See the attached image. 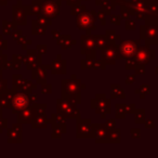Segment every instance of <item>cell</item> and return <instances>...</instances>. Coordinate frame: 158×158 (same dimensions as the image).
<instances>
[{"mask_svg":"<svg viewBox=\"0 0 158 158\" xmlns=\"http://www.w3.org/2000/svg\"><path fill=\"white\" fill-rule=\"evenodd\" d=\"M114 1H115V3H116V6H117V5L120 6V5H123V3L125 2L126 0H114Z\"/></svg>","mask_w":158,"mask_h":158,"instance_id":"obj_42","label":"cell"},{"mask_svg":"<svg viewBox=\"0 0 158 158\" xmlns=\"http://www.w3.org/2000/svg\"><path fill=\"white\" fill-rule=\"evenodd\" d=\"M59 1H60V2H62V1H63V0H59Z\"/></svg>","mask_w":158,"mask_h":158,"instance_id":"obj_50","label":"cell"},{"mask_svg":"<svg viewBox=\"0 0 158 158\" xmlns=\"http://www.w3.org/2000/svg\"><path fill=\"white\" fill-rule=\"evenodd\" d=\"M126 69L127 70H131V69H135V63L132 59H128V62L126 63Z\"/></svg>","mask_w":158,"mask_h":158,"instance_id":"obj_33","label":"cell"},{"mask_svg":"<svg viewBox=\"0 0 158 158\" xmlns=\"http://www.w3.org/2000/svg\"><path fill=\"white\" fill-rule=\"evenodd\" d=\"M102 60L105 62V64H113L116 63L118 60V52H117L116 44H110L108 42L103 49H102Z\"/></svg>","mask_w":158,"mask_h":158,"instance_id":"obj_12","label":"cell"},{"mask_svg":"<svg viewBox=\"0 0 158 158\" xmlns=\"http://www.w3.org/2000/svg\"><path fill=\"white\" fill-rule=\"evenodd\" d=\"M156 51L149 48L147 44L145 46H140L136 50V53L132 60L135 63V74H145V65L152 60L155 59Z\"/></svg>","mask_w":158,"mask_h":158,"instance_id":"obj_2","label":"cell"},{"mask_svg":"<svg viewBox=\"0 0 158 158\" xmlns=\"http://www.w3.org/2000/svg\"><path fill=\"white\" fill-rule=\"evenodd\" d=\"M28 105V98L25 94H19L14 99V107L18 110H24Z\"/></svg>","mask_w":158,"mask_h":158,"instance_id":"obj_17","label":"cell"},{"mask_svg":"<svg viewBox=\"0 0 158 158\" xmlns=\"http://www.w3.org/2000/svg\"><path fill=\"white\" fill-rule=\"evenodd\" d=\"M76 136L78 139L94 138L93 132V125L90 119H81L80 117L77 118V132Z\"/></svg>","mask_w":158,"mask_h":158,"instance_id":"obj_9","label":"cell"},{"mask_svg":"<svg viewBox=\"0 0 158 158\" xmlns=\"http://www.w3.org/2000/svg\"><path fill=\"white\" fill-rule=\"evenodd\" d=\"M56 110L57 113L64 116L65 118H79V108L77 104L70 102L65 99H59L56 101Z\"/></svg>","mask_w":158,"mask_h":158,"instance_id":"obj_5","label":"cell"},{"mask_svg":"<svg viewBox=\"0 0 158 158\" xmlns=\"http://www.w3.org/2000/svg\"><path fill=\"white\" fill-rule=\"evenodd\" d=\"M144 123H145V128H146V129H149V128L154 129V128H155V120H154V119H148V120H145Z\"/></svg>","mask_w":158,"mask_h":158,"instance_id":"obj_35","label":"cell"},{"mask_svg":"<svg viewBox=\"0 0 158 158\" xmlns=\"http://www.w3.org/2000/svg\"><path fill=\"white\" fill-rule=\"evenodd\" d=\"M86 9H87L86 5H81V2H77L72 6V11H70V13H72V15L78 16L79 14L82 13Z\"/></svg>","mask_w":158,"mask_h":158,"instance_id":"obj_23","label":"cell"},{"mask_svg":"<svg viewBox=\"0 0 158 158\" xmlns=\"http://www.w3.org/2000/svg\"><path fill=\"white\" fill-rule=\"evenodd\" d=\"M86 85L81 84L79 79H76V75H72V79L62 80V99L74 102L78 105L81 102L80 91L86 89Z\"/></svg>","mask_w":158,"mask_h":158,"instance_id":"obj_1","label":"cell"},{"mask_svg":"<svg viewBox=\"0 0 158 158\" xmlns=\"http://www.w3.org/2000/svg\"><path fill=\"white\" fill-rule=\"evenodd\" d=\"M105 127L107 128L108 130L116 128V125H115V119H110V120L106 121V123H105Z\"/></svg>","mask_w":158,"mask_h":158,"instance_id":"obj_36","label":"cell"},{"mask_svg":"<svg viewBox=\"0 0 158 158\" xmlns=\"http://www.w3.org/2000/svg\"><path fill=\"white\" fill-rule=\"evenodd\" d=\"M95 21H97V12L94 10L92 11L85 10L82 13L77 16V27L80 31H86L87 34H91V31L97 29Z\"/></svg>","mask_w":158,"mask_h":158,"instance_id":"obj_3","label":"cell"},{"mask_svg":"<svg viewBox=\"0 0 158 158\" xmlns=\"http://www.w3.org/2000/svg\"><path fill=\"white\" fill-rule=\"evenodd\" d=\"M141 39L145 40L147 46L157 44L158 42V25L157 24H145L140 28Z\"/></svg>","mask_w":158,"mask_h":158,"instance_id":"obj_8","label":"cell"},{"mask_svg":"<svg viewBox=\"0 0 158 158\" xmlns=\"http://www.w3.org/2000/svg\"><path fill=\"white\" fill-rule=\"evenodd\" d=\"M110 97L113 99H126V94L119 84H113L110 86Z\"/></svg>","mask_w":158,"mask_h":158,"instance_id":"obj_16","label":"cell"},{"mask_svg":"<svg viewBox=\"0 0 158 158\" xmlns=\"http://www.w3.org/2000/svg\"><path fill=\"white\" fill-rule=\"evenodd\" d=\"M110 24L119 26L121 24V16L117 14H110Z\"/></svg>","mask_w":158,"mask_h":158,"instance_id":"obj_29","label":"cell"},{"mask_svg":"<svg viewBox=\"0 0 158 158\" xmlns=\"http://www.w3.org/2000/svg\"><path fill=\"white\" fill-rule=\"evenodd\" d=\"M156 1H157V2H158V0H156Z\"/></svg>","mask_w":158,"mask_h":158,"instance_id":"obj_51","label":"cell"},{"mask_svg":"<svg viewBox=\"0 0 158 158\" xmlns=\"http://www.w3.org/2000/svg\"><path fill=\"white\" fill-rule=\"evenodd\" d=\"M61 2L59 0H44L41 2V18L48 19V20H54L59 16Z\"/></svg>","mask_w":158,"mask_h":158,"instance_id":"obj_7","label":"cell"},{"mask_svg":"<svg viewBox=\"0 0 158 158\" xmlns=\"http://www.w3.org/2000/svg\"><path fill=\"white\" fill-rule=\"evenodd\" d=\"M104 1H105V0H95V3H97V6H101Z\"/></svg>","mask_w":158,"mask_h":158,"instance_id":"obj_43","label":"cell"},{"mask_svg":"<svg viewBox=\"0 0 158 158\" xmlns=\"http://www.w3.org/2000/svg\"><path fill=\"white\" fill-rule=\"evenodd\" d=\"M130 133L133 139H139L141 136V130L140 129H131L130 130Z\"/></svg>","mask_w":158,"mask_h":158,"instance_id":"obj_34","label":"cell"},{"mask_svg":"<svg viewBox=\"0 0 158 158\" xmlns=\"http://www.w3.org/2000/svg\"><path fill=\"white\" fill-rule=\"evenodd\" d=\"M97 18L101 21V25H105V18H106V14L104 11H99L97 13Z\"/></svg>","mask_w":158,"mask_h":158,"instance_id":"obj_32","label":"cell"},{"mask_svg":"<svg viewBox=\"0 0 158 158\" xmlns=\"http://www.w3.org/2000/svg\"><path fill=\"white\" fill-rule=\"evenodd\" d=\"M135 104H130V105H127V113L128 114H133L135 112Z\"/></svg>","mask_w":158,"mask_h":158,"instance_id":"obj_37","label":"cell"},{"mask_svg":"<svg viewBox=\"0 0 158 158\" xmlns=\"http://www.w3.org/2000/svg\"><path fill=\"white\" fill-rule=\"evenodd\" d=\"M51 123L53 127V138H61L66 133V118L61 114H53L51 117Z\"/></svg>","mask_w":158,"mask_h":158,"instance_id":"obj_11","label":"cell"},{"mask_svg":"<svg viewBox=\"0 0 158 158\" xmlns=\"http://www.w3.org/2000/svg\"><path fill=\"white\" fill-rule=\"evenodd\" d=\"M91 108L95 110L97 114L101 115L102 118H105L106 115L110 114V100L105 94H97L94 99L91 100Z\"/></svg>","mask_w":158,"mask_h":158,"instance_id":"obj_6","label":"cell"},{"mask_svg":"<svg viewBox=\"0 0 158 158\" xmlns=\"http://www.w3.org/2000/svg\"><path fill=\"white\" fill-rule=\"evenodd\" d=\"M134 78H135V76L134 75H128L127 76V80H126V84L127 85H131L134 82Z\"/></svg>","mask_w":158,"mask_h":158,"instance_id":"obj_39","label":"cell"},{"mask_svg":"<svg viewBox=\"0 0 158 158\" xmlns=\"http://www.w3.org/2000/svg\"><path fill=\"white\" fill-rule=\"evenodd\" d=\"M133 2H139V1H144V0H132Z\"/></svg>","mask_w":158,"mask_h":158,"instance_id":"obj_48","label":"cell"},{"mask_svg":"<svg viewBox=\"0 0 158 158\" xmlns=\"http://www.w3.org/2000/svg\"><path fill=\"white\" fill-rule=\"evenodd\" d=\"M77 2H80V1L79 0H66V5L67 6H73Z\"/></svg>","mask_w":158,"mask_h":158,"instance_id":"obj_40","label":"cell"},{"mask_svg":"<svg viewBox=\"0 0 158 158\" xmlns=\"http://www.w3.org/2000/svg\"><path fill=\"white\" fill-rule=\"evenodd\" d=\"M51 72L53 75H65L66 74V60H63L61 55H57V59L51 63Z\"/></svg>","mask_w":158,"mask_h":158,"instance_id":"obj_14","label":"cell"},{"mask_svg":"<svg viewBox=\"0 0 158 158\" xmlns=\"http://www.w3.org/2000/svg\"><path fill=\"white\" fill-rule=\"evenodd\" d=\"M57 44H60L63 50H66V49H69L72 46L76 44V40L72 39V37L69 35H61L57 38Z\"/></svg>","mask_w":158,"mask_h":158,"instance_id":"obj_15","label":"cell"},{"mask_svg":"<svg viewBox=\"0 0 158 158\" xmlns=\"http://www.w3.org/2000/svg\"><path fill=\"white\" fill-rule=\"evenodd\" d=\"M120 129L118 128H114V129L108 130V142L112 143H120Z\"/></svg>","mask_w":158,"mask_h":158,"instance_id":"obj_18","label":"cell"},{"mask_svg":"<svg viewBox=\"0 0 158 158\" xmlns=\"http://www.w3.org/2000/svg\"><path fill=\"white\" fill-rule=\"evenodd\" d=\"M155 73H156V74L158 75V65L156 66V68H155Z\"/></svg>","mask_w":158,"mask_h":158,"instance_id":"obj_46","label":"cell"},{"mask_svg":"<svg viewBox=\"0 0 158 158\" xmlns=\"http://www.w3.org/2000/svg\"><path fill=\"white\" fill-rule=\"evenodd\" d=\"M126 29L127 31H134L135 29V22L133 20L127 19V21H126Z\"/></svg>","mask_w":158,"mask_h":158,"instance_id":"obj_31","label":"cell"},{"mask_svg":"<svg viewBox=\"0 0 158 158\" xmlns=\"http://www.w3.org/2000/svg\"><path fill=\"white\" fill-rule=\"evenodd\" d=\"M79 1H80V2H81V1H88V0H79Z\"/></svg>","mask_w":158,"mask_h":158,"instance_id":"obj_49","label":"cell"},{"mask_svg":"<svg viewBox=\"0 0 158 158\" xmlns=\"http://www.w3.org/2000/svg\"><path fill=\"white\" fill-rule=\"evenodd\" d=\"M106 67V64L105 62L103 61V60H99V61H93V66L92 68H94V69H105Z\"/></svg>","mask_w":158,"mask_h":158,"instance_id":"obj_28","label":"cell"},{"mask_svg":"<svg viewBox=\"0 0 158 158\" xmlns=\"http://www.w3.org/2000/svg\"><path fill=\"white\" fill-rule=\"evenodd\" d=\"M94 38V48L95 50H102L106 44H108L107 40H106V37L105 36H102V35H94L93 36Z\"/></svg>","mask_w":158,"mask_h":158,"instance_id":"obj_20","label":"cell"},{"mask_svg":"<svg viewBox=\"0 0 158 158\" xmlns=\"http://www.w3.org/2000/svg\"><path fill=\"white\" fill-rule=\"evenodd\" d=\"M144 1L146 3H148V2H152V1H154V0H144Z\"/></svg>","mask_w":158,"mask_h":158,"instance_id":"obj_47","label":"cell"},{"mask_svg":"<svg viewBox=\"0 0 158 158\" xmlns=\"http://www.w3.org/2000/svg\"><path fill=\"white\" fill-rule=\"evenodd\" d=\"M52 35H53V38H59L60 36H61V33H60V31H52Z\"/></svg>","mask_w":158,"mask_h":158,"instance_id":"obj_41","label":"cell"},{"mask_svg":"<svg viewBox=\"0 0 158 158\" xmlns=\"http://www.w3.org/2000/svg\"><path fill=\"white\" fill-rule=\"evenodd\" d=\"M140 40H125V41H121L117 46L118 60L132 59L136 53V50L140 47Z\"/></svg>","mask_w":158,"mask_h":158,"instance_id":"obj_4","label":"cell"},{"mask_svg":"<svg viewBox=\"0 0 158 158\" xmlns=\"http://www.w3.org/2000/svg\"><path fill=\"white\" fill-rule=\"evenodd\" d=\"M106 40L107 42H110V44H116V41L120 40V35L116 34V31H113V29H110V31H106Z\"/></svg>","mask_w":158,"mask_h":158,"instance_id":"obj_22","label":"cell"},{"mask_svg":"<svg viewBox=\"0 0 158 158\" xmlns=\"http://www.w3.org/2000/svg\"><path fill=\"white\" fill-rule=\"evenodd\" d=\"M140 92H143L145 94L151 93V87H149V85H141L140 89L135 91V93H140Z\"/></svg>","mask_w":158,"mask_h":158,"instance_id":"obj_30","label":"cell"},{"mask_svg":"<svg viewBox=\"0 0 158 158\" xmlns=\"http://www.w3.org/2000/svg\"><path fill=\"white\" fill-rule=\"evenodd\" d=\"M120 10H121V18H123V19H129L130 18V15H131V13H130V11H129V9H128V7H127V5H126V1L123 3V5H120Z\"/></svg>","mask_w":158,"mask_h":158,"instance_id":"obj_25","label":"cell"},{"mask_svg":"<svg viewBox=\"0 0 158 158\" xmlns=\"http://www.w3.org/2000/svg\"><path fill=\"white\" fill-rule=\"evenodd\" d=\"M51 88H52L51 85H44V86L42 87V93H51L52 92Z\"/></svg>","mask_w":158,"mask_h":158,"instance_id":"obj_38","label":"cell"},{"mask_svg":"<svg viewBox=\"0 0 158 158\" xmlns=\"http://www.w3.org/2000/svg\"><path fill=\"white\" fill-rule=\"evenodd\" d=\"M102 11L105 12L106 15H110L112 11H114V9L116 8V3L114 0H105L103 3L101 5Z\"/></svg>","mask_w":158,"mask_h":158,"instance_id":"obj_19","label":"cell"},{"mask_svg":"<svg viewBox=\"0 0 158 158\" xmlns=\"http://www.w3.org/2000/svg\"><path fill=\"white\" fill-rule=\"evenodd\" d=\"M93 132L97 143L108 142V129L105 127V125H93Z\"/></svg>","mask_w":158,"mask_h":158,"instance_id":"obj_13","label":"cell"},{"mask_svg":"<svg viewBox=\"0 0 158 158\" xmlns=\"http://www.w3.org/2000/svg\"><path fill=\"white\" fill-rule=\"evenodd\" d=\"M140 99H145V93H142V94L140 95Z\"/></svg>","mask_w":158,"mask_h":158,"instance_id":"obj_44","label":"cell"},{"mask_svg":"<svg viewBox=\"0 0 158 158\" xmlns=\"http://www.w3.org/2000/svg\"><path fill=\"white\" fill-rule=\"evenodd\" d=\"M155 24H157V25H158V15L156 16V19H155Z\"/></svg>","mask_w":158,"mask_h":158,"instance_id":"obj_45","label":"cell"},{"mask_svg":"<svg viewBox=\"0 0 158 158\" xmlns=\"http://www.w3.org/2000/svg\"><path fill=\"white\" fill-rule=\"evenodd\" d=\"M134 115V121L135 123H144L145 121V110L144 108H140V110H135L133 113Z\"/></svg>","mask_w":158,"mask_h":158,"instance_id":"obj_24","label":"cell"},{"mask_svg":"<svg viewBox=\"0 0 158 158\" xmlns=\"http://www.w3.org/2000/svg\"><path fill=\"white\" fill-rule=\"evenodd\" d=\"M80 41H81L80 52L86 55L88 59L95 60V52H97V50L94 48V38H93V35L87 34V35L81 36Z\"/></svg>","mask_w":158,"mask_h":158,"instance_id":"obj_10","label":"cell"},{"mask_svg":"<svg viewBox=\"0 0 158 158\" xmlns=\"http://www.w3.org/2000/svg\"><path fill=\"white\" fill-rule=\"evenodd\" d=\"M47 123H48V120L46 119V117H44V115H41V116L38 117V118H37V121H36V123H37V125H35L34 127L46 128L47 127Z\"/></svg>","mask_w":158,"mask_h":158,"instance_id":"obj_27","label":"cell"},{"mask_svg":"<svg viewBox=\"0 0 158 158\" xmlns=\"http://www.w3.org/2000/svg\"><path fill=\"white\" fill-rule=\"evenodd\" d=\"M127 114V105H125V104H116L115 115H116L117 119H123Z\"/></svg>","mask_w":158,"mask_h":158,"instance_id":"obj_21","label":"cell"},{"mask_svg":"<svg viewBox=\"0 0 158 158\" xmlns=\"http://www.w3.org/2000/svg\"><path fill=\"white\" fill-rule=\"evenodd\" d=\"M93 61L94 60H91V59H85L82 60L81 62H80V67L82 68V69H88V68H91L93 66Z\"/></svg>","mask_w":158,"mask_h":158,"instance_id":"obj_26","label":"cell"}]
</instances>
